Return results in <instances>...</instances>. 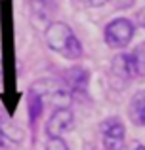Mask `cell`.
<instances>
[{
    "mask_svg": "<svg viewBox=\"0 0 145 150\" xmlns=\"http://www.w3.org/2000/svg\"><path fill=\"white\" fill-rule=\"evenodd\" d=\"M44 40H46V46L54 53L61 55L63 59L78 61L84 55V46H82L80 38L74 34L71 25L65 21L48 23V27L44 30Z\"/></svg>",
    "mask_w": 145,
    "mask_h": 150,
    "instance_id": "cell-1",
    "label": "cell"
},
{
    "mask_svg": "<svg viewBox=\"0 0 145 150\" xmlns=\"http://www.w3.org/2000/svg\"><path fill=\"white\" fill-rule=\"evenodd\" d=\"M29 89H33L42 101L54 105L56 108H61V106H69L73 101V95L65 84L61 80H56V78H42V80H36L29 86Z\"/></svg>",
    "mask_w": 145,
    "mask_h": 150,
    "instance_id": "cell-2",
    "label": "cell"
},
{
    "mask_svg": "<svg viewBox=\"0 0 145 150\" xmlns=\"http://www.w3.org/2000/svg\"><path fill=\"white\" fill-rule=\"evenodd\" d=\"M136 34V25L128 17H115L103 27V40L113 50H124Z\"/></svg>",
    "mask_w": 145,
    "mask_h": 150,
    "instance_id": "cell-3",
    "label": "cell"
},
{
    "mask_svg": "<svg viewBox=\"0 0 145 150\" xmlns=\"http://www.w3.org/2000/svg\"><path fill=\"white\" fill-rule=\"evenodd\" d=\"M111 74L113 78L120 80L122 84H130L134 80H139L145 72L132 51H120L111 61Z\"/></svg>",
    "mask_w": 145,
    "mask_h": 150,
    "instance_id": "cell-4",
    "label": "cell"
},
{
    "mask_svg": "<svg viewBox=\"0 0 145 150\" xmlns=\"http://www.w3.org/2000/svg\"><path fill=\"white\" fill-rule=\"evenodd\" d=\"M101 144L105 150H124L126 146V125L119 116L105 118L99 125Z\"/></svg>",
    "mask_w": 145,
    "mask_h": 150,
    "instance_id": "cell-5",
    "label": "cell"
},
{
    "mask_svg": "<svg viewBox=\"0 0 145 150\" xmlns=\"http://www.w3.org/2000/svg\"><path fill=\"white\" fill-rule=\"evenodd\" d=\"M90 80H92V72H90L88 67L80 65H73L69 67L67 70L63 72V78L61 82L65 84V88L71 91L73 97H82L88 93V88H90Z\"/></svg>",
    "mask_w": 145,
    "mask_h": 150,
    "instance_id": "cell-6",
    "label": "cell"
},
{
    "mask_svg": "<svg viewBox=\"0 0 145 150\" xmlns=\"http://www.w3.org/2000/svg\"><path fill=\"white\" fill-rule=\"evenodd\" d=\"M74 127V114L69 106L54 108L46 122V135L48 137H63Z\"/></svg>",
    "mask_w": 145,
    "mask_h": 150,
    "instance_id": "cell-7",
    "label": "cell"
},
{
    "mask_svg": "<svg viewBox=\"0 0 145 150\" xmlns=\"http://www.w3.org/2000/svg\"><path fill=\"white\" fill-rule=\"evenodd\" d=\"M128 120L136 127H145V89H138L128 103Z\"/></svg>",
    "mask_w": 145,
    "mask_h": 150,
    "instance_id": "cell-8",
    "label": "cell"
},
{
    "mask_svg": "<svg viewBox=\"0 0 145 150\" xmlns=\"http://www.w3.org/2000/svg\"><path fill=\"white\" fill-rule=\"evenodd\" d=\"M29 6H31V13L36 19L50 21V17L57 11V0H29Z\"/></svg>",
    "mask_w": 145,
    "mask_h": 150,
    "instance_id": "cell-9",
    "label": "cell"
},
{
    "mask_svg": "<svg viewBox=\"0 0 145 150\" xmlns=\"http://www.w3.org/2000/svg\"><path fill=\"white\" fill-rule=\"evenodd\" d=\"M42 112H44V101H42L33 89H29V91H27V116H29V122H31L33 127L36 125V122L40 120Z\"/></svg>",
    "mask_w": 145,
    "mask_h": 150,
    "instance_id": "cell-10",
    "label": "cell"
},
{
    "mask_svg": "<svg viewBox=\"0 0 145 150\" xmlns=\"http://www.w3.org/2000/svg\"><path fill=\"white\" fill-rule=\"evenodd\" d=\"M44 150H71L63 137H46Z\"/></svg>",
    "mask_w": 145,
    "mask_h": 150,
    "instance_id": "cell-11",
    "label": "cell"
},
{
    "mask_svg": "<svg viewBox=\"0 0 145 150\" xmlns=\"http://www.w3.org/2000/svg\"><path fill=\"white\" fill-rule=\"evenodd\" d=\"M76 8H88V10H94V8H103L109 4V0H71Z\"/></svg>",
    "mask_w": 145,
    "mask_h": 150,
    "instance_id": "cell-12",
    "label": "cell"
},
{
    "mask_svg": "<svg viewBox=\"0 0 145 150\" xmlns=\"http://www.w3.org/2000/svg\"><path fill=\"white\" fill-rule=\"evenodd\" d=\"M132 53L136 55V59H138V63H139V67L143 69V72H145V42H141V44L138 46Z\"/></svg>",
    "mask_w": 145,
    "mask_h": 150,
    "instance_id": "cell-13",
    "label": "cell"
},
{
    "mask_svg": "<svg viewBox=\"0 0 145 150\" xmlns=\"http://www.w3.org/2000/svg\"><path fill=\"white\" fill-rule=\"evenodd\" d=\"M109 2H111V6L115 8V10H130L132 6H134L136 4V0H109Z\"/></svg>",
    "mask_w": 145,
    "mask_h": 150,
    "instance_id": "cell-14",
    "label": "cell"
},
{
    "mask_svg": "<svg viewBox=\"0 0 145 150\" xmlns=\"http://www.w3.org/2000/svg\"><path fill=\"white\" fill-rule=\"evenodd\" d=\"M124 150H145V144L141 141H130V143L124 146Z\"/></svg>",
    "mask_w": 145,
    "mask_h": 150,
    "instance_id": "cell-15",
    "label": "cell"
},
{
    "mask_svg": "<svg viewBox=\"0 0 145 150\" xmlns=\"http://www.w3.org/2000/svg\"><path fill=\"white\" fill-rule=\"evenodd\" d=\"M8 146H11V143H10V139H8L6 131L2 129V125H0V148H8Z\"/></svg>",
    "mask_w": 145,
    "mask_h": 150,
    "instance_id": "cell-16",
    "label": "cell"
}]
</instances>
